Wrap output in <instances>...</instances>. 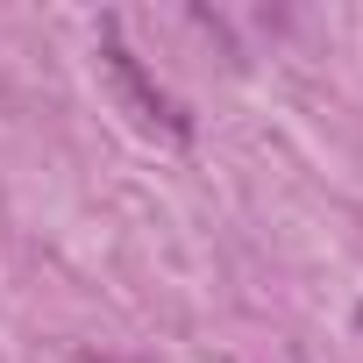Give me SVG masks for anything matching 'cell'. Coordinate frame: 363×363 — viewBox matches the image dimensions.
<instances>
[{
    "label": "cell",
    "instance_id": "1",
    "mask_svg": "<svg viewBox=\"0 0 363 363\" xmlns=\"http://www.w3.org/2000/svg\"><path fill=\"white\" fill-rule=\"evenodd\" d=\"M100 72H107L114 100L135 114V128H150V135H164V143H186V135H193V114H186V107H178V100L143 72V57L121 43V29H114V22L100 29Z\"/></svg>",
    "mask_w": 363,
    "mask_h": 363
}]
</instances>
